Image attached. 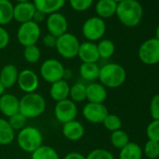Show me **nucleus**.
I'll list each match as a JSON object with an SVG mask.
<instances>
[{"instance_id":"1","label":"nucleus","mask_w":159,"mask_h":159,"mask_svg":"<svg viewBox=\"0 0 159 159\" xmlns=\"http://www.w3.org/2000/svg\"><path fill=\"white\" fill-rule=\"evenodd\" d=\"M115 14L125 26L135 27L142 20L143 9L138 0H125L117 4Z\"/></svg>"},{"instance_id":"2","label":"nucleus","mask_w":159,"mask_h":159,"mask_svg":"<svg viewBox=\"0 0 159 159\" xmlns=\"http://www.w3.org/2000/svg\"><path fill=\"white\" fill-rule=\"evenodd\" d=\"M126 79V71L119 64L109 63L100 67L98 80L106 88H118L122 86Z\"/></svg>"},{"instance_id":"3","label":"nucleus","mask_w":159,"mask_h":159,"mask_svg":"<svg viewBox=\"0 0 159 159\" xmlns=\"http://www.w3.org/2000/svg\"><path fill=\"white\" fill-rule=\"evenodd\" d=\"M46 110L45 98L38 93L25 94L20 99V110L26 119H35L44 113Z\"/></svg>"},{"instance_id":"4","label":"nucleus","mask_w":159,"mask_h":159,"mask_svg":"<svg viewBox=\"0 0 159 159\" xmlns=\"http://www.w3.org/2000/svg\"><path fill=\"white\" fill-rule=\"evenodd\" d=\"M18 146L25 152L32 153L43 145V136L40 130L35 126H25L17 135Z\"/></svg>"},{"instance_id":"5","label":"nucleus","mask_w":159,"mask_h":159,"mask_svg":"<svg viewBox=\"0 0 159 159\" xmlns=\"http://www.w3.org/2000/svg\"><path fill=\"white\" fill-rule=\"evenodd\" d=\"M80 44L81 43L75 35L66 32L57 38L55 49L63 58L73 59L78 56Z\"/></svg>"},{"instance_id":"6","label":"nucleus","mask_w":159,"mask_h":159,"mask_svg":"<svg viewBox=\"0 0 159 159\" xmlns=\"http://www.w3.org/2000/svg\"><path fill=\"white\" fill-rule=\"evenodd\" d=\"M39 72L44 81L52 84L60 80H64L65 67L59 60L50 58L41 64Z\"/></svg>"},{"instance_id":"7","label":"nucleus","mask_w":159,"mask_h":159,"mask_svg":"<svg viewBox=\"0 0 159 159\" xmlns=\"http://www.w3.org/2000/svg\"><path fill=\"white\" fill-rule=\"evenodd\" d=\"M106 33V23L103 19L95 16L87 19L83 25V34L87 41L100 40Z\"/></svg>"},{"instance_id":"8","label":"nucleus","mask_w":159,"mask_h":159,"mask_svg":"<svg viewBox=\"0 0 159 159\" xmlns=\"http://www.w3.org/2000/svg\"><path fill=\"white\" fill-rule=\"evenodd\" d=\"M40 27L35 22L22 24L17 31V39L21 45L27 47L36 45L40 38Z\"/></svg>"},{"instance_id":"9","label":"nucleus","mask_w":159,"mask_h":159,"mask_svg":"<svg viewBox=\"0 0 159 159\" xmlns=\"http://www.w3.org/2000/svg\"><path fill=\"white\" fill-rule=\"evenodd\" d=\"M139 60L149 66L159 63V41L155 39H149L145 40L139 49Z\"/></svg>"},{"instance_id":"10","label":"nucleus","mask_w":159,"mask_h":159,"mask_svg":"<svg viewBox=\"0 0 159 159\" xmlns=\"http://www.w3.org/2000/svg\"><path fill=\"white\" fill-rule=\"evenodd\" d=\"M78 114V108L75 102L70 99H65L56 102L54 107V116L61 124H66L76 120Z\"/></svg>"},{"instance_id":"11","label":"nucleus","mask_w":159,"mask_h":159,"mask_svg":"<svg viewBox=\"0 0 159 159\" xmlns=\"http://www.w3.org/2000/svg\"><path fill=\"white\" fill-rule=\"evenodd\" d=\"M17 84L19 88L25 94L35 93L39 86V76L31 69H23L19 72Z\"/></svg>"},{"instance_id":"12","label":"nucleus","mask_w":159,"mask_h":159,"mask_svg":"<svg viewBox=\"0 0 159 159\" xmlns=\"http://www.w3.org/2000/svg\"><path fill=\"white\" fill-rule=\"evenodd\" d=\"M108 114L109 111L104 104L88 102L83 109V116L92 124H102Z\"/></svg>"},{"instance_id":"13","label":"nucleus","mask_w":159,"mask_h":159,"mask_svg":"<svg viewBox=\"0 0 159 159\" xmlns=\"http://www.w3.org/2000/svg\"><path fill=\"white\" fill-rule=\"evenodd\" d=\"M46 25H47V29L49 31V34L56 38L66 33L67 21L66 17L59 12L50 14L47 18Z\"/></svg>"},{"instance_id":"14","label":"nucleus","mask_w":159,"mask_h":159,"mask_svg":"<svg viewBox=\"0 0 159 159\" xmlns=\"http://www.w3.org/2000/svg\"><path fill=\"white\" fill-rule=\"evenodd\" d=\"M20 99L13 94L4 93L0 97V112L10 118L19 112Z\"/></svg>"},{"instance_id":"15","label":"nucleus","mask_w":159,"mask_h":159,"mask_svg":"<svg viewBox=\"0 0 159 159\" xmlns=\"http://www.w3.org/2000/svg\"><path fill=\"white\" fill-rule=\"evenodd\" d=\"M36 11L37 10L35 5L30 1L18 3L13 8V19L21 25L27 22H31L33 20V16Z\"/></svg>"},{"instance_id":"16","label":"nucleus","mask_w":159,"mask_h":159,"mask_svg":"<svg viewBox=\"0 0 159 159\" xmlns=\"http://www.w3.org/2000/svg\"><path fill=\"white\" fill-rule=\"evenodd\" d=\"M63 136L70 141H78L84 138L85 133L84 125L77 120H73L63 125Z\"/></svg>"},{"instance_id":"17","label":"nucleus","mask_w":159,"mask_h":159,"mask_svg":"<svg viewBox=\"0 0 159 159\" xmlns=\"http://www.w3.org/2000/svg\"><path fill=\"white\" fill-rule=\"evenodd\" d=\"M78 57L83 63H97L99 60L98 46L91 41H85L80 44Z\"/></svg>"},{"instance_id":"18","label":"nucleus","mask_w":159,"mask_h":159,"mask_svg":"<svg viewBox=\"0 0 159 159\" xmlns=\"http://www.w3.org/2000/svg\"><path fill=\"white\" fill-rule=\"evenodd\" d=\"M107 97V89L100 83H92L86 85V100H88V102L103 104Z\"/></svg>"},{"instance_id":"19","label":"nucleus","mask_w":159,"mask_h":159,"mask_svg":"<svg viewBox=\"0 0 159 159\" xmlns=\"http://www.w3.org/2000/svg\"><path fill=\"white\" fill-rule=\"evenodd\" d=\"M19 70L13 64L5 65L0 71V82L5 89H10L17 84Z\"/></svg>"},{"instance_id":"20","label":"nucleus","mask_w":159,"mask_h":159,"mask_svg":"<svg viewBox=\"0 0 159 159\" xmlns=\"http://www.w3.org/2000/svg\"><path fill=\"white\" fill-rule=\"evenodd\" d=\"M70 85L66 80H60L51 84L50 87V97L52 100L59 102L65 99H67L69 97Z\"/></svg>"},{"instance_id":"21","label":"nucleus","mask_w":159,"mask_h":159,"mask_svg":"<svg viewBox=\"0 0 159 159\" xmlns=\"http://www.w3.org/2000/svg\"><path fill=\"white\" fill-rule=\"evenodd\" d=\"M66 0H34L33 4L37 11L43 12L45 15L58 12L65 5Z\"/></svg>"},{"instance_id":"22","label":"nucleus","mask_w":159,"mask_h":159,"mask_svg":"<svg viewBox=\"0 0 159 159\" xmlns=\"http://www.w3.org/2000/svg\"><path fill=\"white\" fill-rule=\"evenodd\" d=\"M117 3L113 0H98L96 4V12L98 17L107 19L116 13Z\"/></svg>"},{"instance_id":"23","label":"nucleus","mask_w":159,"mask_h":159,"mask_svg":"<svg viewBox=\"0 0 159 159\" xmlns=\"http://www.w3.org/2000/svg\"><path fill=\"white\" fill-rule=\"evenodd\" d=\"M100 67L97 63H82L79 68V73L82 79L87 82H95L98 80Z\"/></svg>"},{"instance_id":"24","label":"nucleus","mask_w":159,"mask_h":159,"mask_svg":"<svg viewBox=\"0 0 159 159\" xmlns=\"http://www.w3.org/2000/svg\"><path fill=\"white\" fill-rule=\"evenodd\" d=\"M15 139V131L12 129L9 121L0 118V145H9Z\"/></svg>"},{"instance_id":"25","label":"nucleus","mask_w":159,"mask_h":159,"mask_svg":"<svg viewBox=\"0 0 159 159\" xmlns=\"http://www.w3.org/2000/svg\"><path fill=\"white\" fill-rule=\"evenodd\" d=\"M142 149L135 142H129L124 148L121 149L119 153V159H141Z\"/></svg>"},{"instance_id":"26","label":"nucleus","mask_w":159,"mask_h":159,"mask_svg":"<svg viewBox=\"0 0 159 159\" xmlns=\"http://www.w3.org/2000/svg\"><path fill=\"white\" fill-rule=\"evenodd\" d=\"M13 8L10 0H0V26L6 25L13 20Z\"/></svg>"},{"instance_id":"27","label":"nucleus","mask_w":159,"mask_h":159,"mask_svg":"<svg viewBox=\"0 0 159 159\" xmlns=\"http://www.w3.org/2000/svg\"><path fill=\"white\" fill-rule=\"evenodd\" d=\"M31 159H60L55 149L48 145H41L31 153Z\"/></svg>"},{"instance_id":"28","label":"nucleus","mask_w":159,"mask_h":159,"mask_svg":"<svg viewBox=\"0 0 159 159\" xmlns=\"http://www.w3.org/2000/svg\"><path fill=\"white\" fill-rule=\"evenodd\" d=\"M69 98L75 103H81L86 100V85L83 83H77L70 86Z\"/></svg>"},{"instance_id":"29","label":"nucleus","mask_w":159,"mask_h":159,"mask_svg":"<svg viewBox=\"0 0 159 159\" xmlns=\"http://www.w3.org/2000/svg\"><path fill=\"white\" fill-rule=\"evenodd\" d=\"M97 46L99 57L103 59H108L111 57L115 52V45L111 39H100Z\"/></svg>"},{"instance_id":"30","label":"nucleus","mask_w":159,"mask_h":159,"mask_svg":"<svg viewBox=\"0 0 159 159\" xmlns=\"http://www.w3.org/2000/svg\"><path fill=\"white\" fill-rule=\"evenodd\" d=\"M129 142H130L129 136L125 131H124L122 129H119V130H116L114 132H111V143L112 144L113 147L121 150L125 145H127Z\"/></svg>"},{"instance_id":"31","label":"nucleus","mask_w":159,"mask_h":159,"mask_svg":"<svg viewBox=\"0 0 159 159\" xmlns=\"http://www.w3.org/2000/svg\"><path fill=\"white\" fill-rule=\"evenodd\" d=\"M41 56L40 50L37 45H31L25 47L24 50V57L25 61L29 64H36L39 61Z\"/></svg>"},{"instance_id":"32","label":"nucleus","mask_w":159,"mask_h":159,"mask_svg":"<svg viewBox=\"0 0 159 159\" xmlns=\"http://www.w3.org/2000/svg\"><path fill=\"white\" fill-rule=\"evenodd\" d=\"M102 124L104 125L105 128L111 132L119 130L122 127V120L120 119V117L115 114H111V113H109L106 116Z\"/></svg>"},{"instance_id":"33","label":"nucleus","mask_w":159,"mask_h":159,"mask_svg":"<svg viewBox=\"0 0 159 159\" xmlns=\"http://www.w3.org/2000/svg\"><path fill=\"white\" fill-rule=\"evenodd\" d=\"M142 152L149 159H157L159 157V142L148 139Z\"/></svg>"},{"instance_id":"34","label":"nucleus","mask_w":159,"mask_h":159,"mask_svg":"<svg viewBox=\"0 0 159 159\" xmlns=\"http://www.w3.org/2000/svg\"><path fill=\"white\" fill-rule=\"evenodd\" d=\"M8 121L14 131H20L25 126L27 119L22 113L18 112V113L12 115L11 117H10Z\"/></svg>"},{"instance_id":"35","label":"nucleus","mask_w":159,"mask_h":159,"mask_svg":"<svg viewBox=\"0 0 159 159\" xmlns=\"http://www.w3.org/2000/svg\"><path fill=\"white\" fill-rule=\"evenodd\" d=\"M86 159H115V158L110 151L102 148H98L91 151L87 154Z\"/></svg>"},{"instance_id":"36","label":"nucleus","mask_w":159,"mask_h":159,"mask_svg":"<svg viewBox=\"0 0 159 159\" xmlns=\"http://www.w3.org/2000/svg\"><path fill=\"white\" fill-rule=\"evenodd\" d=\"M146 134L149 139L159 142V120H153L148 125Z\"/></svg>"},{"instance_id":"37","label":"nucleus","mask_w":159,"mask_h":159,"mask_svg":"<svg viewBox=\"0 0 159 159\" xmlns=\"http://www.w3.org/2000/svg\"><path fill=\"white\" fill-rule=\"evenodd\" d=\"M94 2V0H69L71 8L76 11H84L88 10Z\"/></svg>"},{"instance_id":"38","label":"nucleus","mask_w":159,"mask_h":159,"mask_svg":"<svg viewBox=\"0 0 159 159\" xmlns=\"http://www.w3.org/2000/svg\"><path fill=\"white\" fill-rule=\"evenodd\" d=\"M150 112L153 120H159V95L152 97L150 103Z\"/></svg>"},{"instance_id":"39","label":"nucleus","mask_w":159,"mask_h":159,"mask_svg":"<svg viewBox=\"0 0 159 159\" xmlns=\"http://www.w3.org/2000/svg\"><path fill=\"white\" fill-rule=\"evenodd\" d=\"M10 42V35L8 31L3 28L2 26H0V50L5 49Z\"/></svg>"},{"instance_id":"40","label":"nucleus","mask_w":159,"mask_h":159,"mask_svg":"<svg viewBox=\"0 0 159 159\" xmlns=\"http://www.w3.org/2000/svg\"><path fill=\"white\" fill-rule=\"evenodd\" d=\"M56 41H57V38L49 34V33L47 35H45L43 37V39H42L43 45L47 48H55Z\"/></svg>"},{"instance_id":"41","label":"nucleus","mask_w":159,"mask_h":159,"mask_svg":"<svg viewBox=\"0 0 159 159\" xmlns=\"http://www.w3.org/2000/svg\"><path fill=\"white\" fill-rule=\"evenodd\" d=\"M63 159H86V156L78 152H70L66 153Z\"/></svg>"},{"instance_id":"42","label":"nucleus","mask_w":159,"mask_h":159,"mask_svg":"<svg viewBox=\"0 0 159 159\" xmlns=\"http://www.w3.org/2000/svg\"><path fill=\"white\" fill-rule=\"evenodd\" d=\"M45 18H46V15L43 12H41L39 11H36V12H35V14L33 16V20L32 21L39 25V24L42 23L45 20Z\"/></svg>"},{"instance_id":"43","label":"nucleus","mask_w":159,"mask_h":159,"mask_svg":"<svg viewBox=\"0 0 159 159\" xmlns=\"http://www.w3.org/2000/svg\"><path fill=\"white\" fill-rule=\"evenodd\" d=\"M72 71L70 70V69H68V70H66V68H65V72H64V80H66V79H70L71 77H72Z\"/></svg>"},{"instance_id":"44","label":"nucleus","mask_w":159,"mask_h":159,"mask_svg":"<svg viewBox=\"0 0 159 159\" xmlns=\"http://www.w3.org/2000/svg\"><path fill=\"white\" fill-rule=\"evenodd\" d=\"M5 88H4V86H3V84H1V82H0V97H1L4 93H5Z\"/></svg>"},{"instance_id":"45","label":"nucleus","mask_w":159,"mask_h":159,"mask_svg":"<svg viewBox=\"0 0 159 159\" xmlns=\"http://www.w3.org/2000/svg\"><path fill=\"white\" fill-rule=\"evenodd\" d=\"M155 39L159 41V25H157L156 30H155Z\"/></svg>"},{"instance_id":"46","label":"nucleus","mask_w":159,"mask_h":159,"mask_svg":"<svg viewBox=\"0 0 159 159\" xmlns=\"http://www.w3.org/2000/svg\"><path fill=\"white\" fill-rule=\"evenodd\" d=\"M18 3H23V2H29L30 0H16Z\"/></svg>"},{"instance_id":"47","label":"nucleus","mask_w":159,"mask_h":159,"mask_svg":"<svg viewBox=\"0 0 159 159\" xmlns=\"http://www.w3.org/2000/svg\"><path fill=\"white\" fill-rule=\"evenodd\" d=\"M113 1H115V2L118 4V3H120V2H122V1H125V0H113Z\"/></svg>"},{"instance_id":"48","label":"nucleus","mask_w":159,"mask_h":159,"mask_svg":"<svg viewBox=\"0 0 159 159\" xmlns=\"http://www.w3.org/2000/svg\"><path fill=\"white\" fill-rule=\"evenodd\" d=\"M157 159H159V157H158V158H157Z\"/></svg>"}]
</instances>
